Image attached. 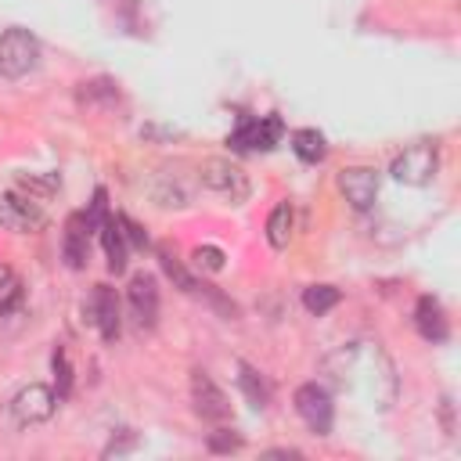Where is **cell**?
<instances>
[{"label":"cell","instance_id":"6da1fadb","mask_svg":"<svg viewBox=\"0 0 461 461\" xmlns=\"http://www.w3.org/2000/svg\"><path fill=\"white\" fill-rule=\"evenodd\" d=\"M321 371L335 389H364L378 411H389L396 400V367L378 342H346L321 360Z\"/></svg>","mask_w":461,"mask_h":461},{"label":"cell","instance_id":"7a4b0ae2","mask_svg":"<svg viewBox=\"0 0 461 461\" xmlns=\"http://www.w3.org/2000/svg\"><path fill=\"white\" fill-rule=\"evenodd\" d=\"M40 65V40L29 29H4L0 32V76L22 79Z\"/></svg>","mask_w":461,"mask_h":461},{"label":"cell","instance_id":"3957f363","mask_svg":"<svg viewBox=\"0 0 461 461\" xmlns=\"http://www.w3.org/2000/svg\"><path fill=\"white\" fill-rule=\"evenodd\" d=\"M198 180H202V187H209L212 194H220V198L230 202V205H241V202H249V194H252L249 176H245L230 158H205V162L198 166Z\"/></svg>","mask_w":461,"mask_h":461},{"label":"cell","instance_id":"277c9868","mask_svg":"<svg viewBox=\"0 0 461 461\" xmlns=\"http://www.w3.org/2000/svg\"><path fill=\"white\" fill-rule=\"evenodd\" d=\"M436 169H439V151H436V144L418 140V144L403 148V151L393 158L389 176H393L396 184H407V187H425V184L436 176Z\"/></svg>","mask_w":461,"mask_h":461},{"label":"cell","instance_id":"5b68a950","mask_svg":"<svg viewBox=\"0 0 461 461\" xmlns=\"http://www.w3.org/2000/svg\"><path fill=\"white\" fill-rule=\"evenodd\" d=\"M295 411L306 421V429L317 432V436H328L331 425H335V403H331V393L321 382H303L295 389Z\"/></svg>","mask_w":461,"mask_h":461},{"label":"cell","instance_id":"8992f818","mask_svg":"<svg viewBox=\"0 0 461 461\" xmlns=\"http://www.w3.org/2000/svg\"><path fill=\"white\" fill-rule=\"evenodd\" d=\"M0 227H7L14 234H36L47 227V212L36 198H29L22 191H4L0 194Z\"/></svg>","mask_w":461,"mask_h":461},{"label":"cell","instance_id":"52a82bcc","mask_svg":"<svg viewBox=\"0 0 461 461\" xmlns=\"http://www.w3.org/2000/svg\"><path fill=\"white\" fill-rule=\"evenodd\" d=\"M285 133L281 115H263V119H241L238 130L227 137L234 151H270Z\"/></svg>","mask_w":461,"mask_h":461},{"label":"cell","instance_id":"ba28073f","mask_svg":"<svg viewBox=\"0 0 461 461\" xmlns=\"http://www.w3.org/2000/svg\"><path fill=\"white\" fill-rule=\"evenodd\" d=\"M378 184H382V176H378L375 166H346V169H339V191L357 212H367L375 205Z\"/></svg>","mask_w":461,"mask_h":461},{"label":"cell","instance_id":"9c48e42d","mask_svg":"<svg viewBox=\"0 0 461 461\" xmlns=\"http://www.w3.org/2000/svg\"><path fill=\"white\" fill-rule=\"evenodd\" d=\"M83 313H86V321L101 331L104 342H115V339H119L122 313H119V295H115V288H108V285H94V292H90Z\"/></svg>","mask_w":461,"mask_h":461},{"label":"cell","instance_id":"30bf717a","mask_svg":"<svg viewBox=\"0 0 461 461\" xmlns=\"http://www.w3.org/2000/svg\"><path fill=\"white\" fill-rule=\"evenodd\" d=\"M54 407H58L54 389H47L40 382H32V385H25V389H18L11 396V418L18 425H40V421H47L54 414Z\"/></svg>","mask_w":461,"mask_h":461},{"label":"cell","instance_id":"8fae6325","mask_svg":"<svg viewBox=\"0 0 461 461\" xmlns=\"http://www.w3.org/2000/svg\"><path fill=\"white\" fill-rule=\"evenodd\" d=\"M191 403H194V414L205 421H227L230 418L227 393L205 371H191Z\"/></svg>","mask_w":461,"mask_h":461},{"label":"cell","instance_id":"7c38bea8","mask_svg":"<svg viewBox=\"0 0 461 461\" xmlns=\"http://www.w3.org/2000/svg\"><path fill=\"white\" fill-rule=\"evenodd\" d=\"M126 303H130V317L137 328H155L158 321V285L151 274H133L130 288H126Z\"/></svg>","mask_w":461,"mask_h":461},{"label":"cell","instance_id":"4fadbf2b","mask_svg":"<svg viewBox=\"0 0 461 461\" xmlns=\"http://www.w3.org/2000/svg\"><path fill=\"white\" fill-rule=\"evenodd\" d=\"M414 328L425 342H447L450 335V324H447V310L436 295H421L414 303Z\"/></svg>","mask_w":461,"mask_h":461},{"label":"cell","instance_id":"5bb4252c","mask_svg":"<svg viewBox=\"0 0 461 461\" xmlns=\"http://www.w3.org/2000/svg\"><path fill=\"white\" fill-rule=\"evenodd\" d=\"M90 223L83 212H72L68 223H65V241H61V252H65V263L72 270H83L86 267V256H90Z\"/></svg>","mask_w":461,"mask_h":461},{"label":"cell","instance_id":"9a60e30c","mask_svg":"<svg viewBox=\"0 0 461 461\" xmlns=\"http://www.w3.org/2000/svg\"><path fill=\"white\" fill-rule=\"evenodd\" d=\"M97 230H101V245H104V256H108V270H112V274H122V270H126L130 245H126V238H122L119 220H115V216H108Z\"/></svg>","mask_w":461,"mask_h":461},{"label":"cell","instance_id":"2e32d148","mask_svg":"<svg viewBox=\"0 0 461 461\" xmlns=\"http://www.w3.org/2000/svg\"><path fill=\"white\" fill-rule=\"evenodd\" d=\"M234 367H238V385H241L245 400H249L256 411H263V407L270 403V385H267V378H263L252 364H245V360H238Z\"/></svg>","mask_w":461,"mask_h":461},{"label":"cell","instance_id":"e0dca14e","mask_svg":"<svg viewBox=\"0 0 461 461\" xmlns=\"http://www.w3.org/2000/svg\"><path fill=\"white\" fill-rule=\"evenodd\" d=\"M151 198H155V205H162V209H184V205L191 202V194L184 191L180 176H173V173H162V176L151 184Z\"/></svg>","mask_w":461,"mask_h":461},{"label":"cell","instance_id":"ac0fdd59","mask_svg":"<svg viewBox=\"0 0 461 461\" xmlns=\"http://www.w3.org/2000/svg\"><path fill=\"white\" fill-rule=\"evenodd\" d=\"M292 151L303 158V162H321L324 155H328V144H324V133L321 130H310V126H303V130H295L292 133Z\"/></svg>","mask_w":461,"mask_h":461},{"label":"cell","instance_id":"d6986e66","mask_svg":"<svg viewBox=\"0 0 461 461\" xmlns=\"http://www.w3.org/2000/svg\"><path fill=\"white\" fill-rule=\"evenodd\" d=\"M267 241H270L274 249H285V245L292 241V205H288V202L274 205V212H270V220H267Z\"/></svg>","mask_w":461,"mask_h":461},{"label":"cell","instance_id":"ffe728a7","mask_svg":"<svg viewBox=\"0 0 461 461\" xmlns=\"http://www.w3.org/2000/svg\"><path fill=\"white\" fill-rule=\"evenodd\" d=\"M61 187V180L58 176H43V173H18L14 176V191H22V194H29V198H50L54 191Z\"/></svg>","mask_w":461,"mask_h":461},{"label":"cell","instance_id":"44dd1931","mask_svg":"<svg viewBox=\"0 0 461 461\" xmlns=\"http://www.w3.org/2000/svg\"><path fill=\"white\" fill-rule=\"evenodd\" d=\"M339 299H342V292L335 288V285H310V288H303V306L310 310V313H328L331 306H339Z\"/></svg>","mask_w":461,"mask_h":461},{"label":"cell","instance_id":"7402d4cb","mask_svg":"<svg viewBox=\"0 0 461 461\" xmlns=\"http://www.w3.org/2000/svg\"><path fill=\"white\" fill-rule=\"evenodd\" d=\"M158 263H162L166 277H169V281H173L180 292H194V288H198V285H194V277L184 270V263H180V259H176L169 249H158Z\"/></svg>","mask_w":461,"mask_h":461},{"label":"cell","instance_id":"603a6c76","mask_svg":"<svg viewBox=\"0 0 461 461\" xmlns=\"http://www.w3.org/2000/svg\"><path fill=\"white\" fill-rule=\"evenodd\" d=\"M18 299H22V281H18V274H14L11 267H0V313L14 310Z\"/></svg>","mask_w":461,"mask_h":461},{"label":"cell","instance_id":"cb8c5ba5","mask_svg":"<svg viewBox=\"0 0 461 461\" xmlns=\"http://www.w3.org/2000/svg\"><path fill=\"white\" fill-rule=\"evenodd\" d=\"M191 259H194L198 270H209V274H220V270L227 267V256H223V249H216V245H198V249L191 252Z\"/></svg>","mask_w":461,"mask_h":461},{"label":"cell","instance_id":"d4e9b609","mask_svg":"<svg viewBox=\"0 0 461 461\" xmlns=\"http://www.w3.org/2000/svg\"><path fill=\"white\" fill-rule=\"evenodd\" d=\"M50 364H54V382H58V400H65L68 393H72V364H68V353L58 346L54 349V357H50Z\"/></svg>","mask_w":461,"mask_h":461},{"label":"cell","instance_id":"484cf974","mask_svg":"<svg viewBox=\"0 0 461 461\" xmlns=\"http://www.w3.org/2000/svg\"><path fill=\"white\" fill-rule=\"evenodd\" d=\"M184 130L180 126H169V122H144L140 126V140H158V144H169V140H180Z\"/></svg>","mask_w":461,"mask_h":461},{"label":"cell","instance_id":"4316f807","mask_svg":"<svg viewBox=\"0 0 461 461\" xmlns=\"http://www.w3.org/2000/svg\"><path fill=\"white\" fill-rule=\"evenodd\" d=\"M209 450L212 454H230V450H241V436L234 432V429H216V432H209Z\"/></svg>","mask_w":461,"mask_h":461},{"label":"cell","instance_id":"83f0119b","mask_svg":"<svg viewBox=\"0 0 461 461\" xmlns=\"http://www.w3.org/2000/svg\"><path fill=\"white\" fill-rule=\"evenodd\" d=\"M83 216H86V223H90L94 230H97V227H101V223L108 220V194H104L101 187L94 191V202H90V209H86Z\"/></svg>","mask_w":461,"mask_h":461},{"label":"cell","instance_id":"f1b7e54d","mask_svg":"<svg viewBox=\"0 0 461 461\" xmlns=\"http://www.w3.org/2000/svg\"><path fill=\"white\" fill-rule=\"evenodd\" d=\"M115 220H119L122 238H126V245H130V249H148V234H144V227H140V223H133L130 216H115Z\"/></svg>","mask_w":461,"mask_h":461},{"label":"cell","instance_id":"f546056e","mask_svg":"<svg viewBox=\"0 0 461 461\" xmlns=\"http://www.w3.org/2000/svg\"><path fill=\"white\" fill-rule=\"evenodd\" d=\"M137 447V436H133V429H119V436H112V443L104 447V457H119V454H126V450H133Z\"/></svg>","mask_w":461,"mask_h":461},{"label":"cell","instance_id":"4dcf8cb0","mask_svg":"<svg viewBox=\"0 0 461 461\" xmlns=\"http://www.w3.org/2000/svg\"><path fill=\"white\" fill-rule=\"evenodd\" d=\"M267 457H303L299 450H267Z\"/></svg>","mask_w":461,"mask_h":461}]
</instances>
